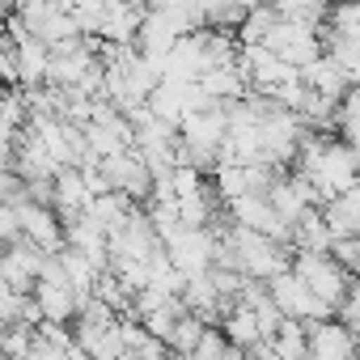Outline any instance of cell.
I'll return each instance as SVG.
<instances>
[{
	"mask_svg": "<svg viewBox=\"0 0 360 360\" xmlns=\"http://www.w3.org/2000/svg\"><path fill=\"white\" fill-rule=\"evenodd\" d=\"M229 339H225V330H204V339H200V347L191 352V360H229Z\"/></svg>",
	"mask_w": 360,
	"mask_h": 360,
	"instance_id": "cell-11",
	"label": "cell"
},
{
	"mask_svg": "<svg viewBox=\"0 0 360 360\" xmlns=\"http://www.w3.org/2000/svg\"><path fill=\"white\" fill-rule=\"evenodd\" d=\"M356 360H360V335H356Z\"/></svg>",
	"mask_w": 360,
	"mask_h": 360,
	"instance_id": "cell-13",
	"label": "cell"
},
{
	"mask_svg": "<svg viewBox=\"0 0 360 360\" xmlns=\"http://www.w3.org/2000/svg\"><path fill=\"white\" fill-rule=\"evenodd\" d=\"M225 339H229V347H238V352H255V347H263L267 339H263V330H259V318H255V309H246V305H238L229 318H225Z\"/></svg>",
	"mask_w": 360,
	"mask_h": 360,
	"instance_id": "cell-8",
	"label": "cell"
},
{
	"mask_svg": "<svg viewBox=\"0 0 360 360\" xmlns=\"http://www.w3.org/2000/svg\"><path fill=\"white\" fill-rule=\"evenodd\" d=\"M301 85H305L309 94L326 98V102H339V98H347V94H352L347 72H343L330 56H322V60H314L309 68H301Z\"/></svg>",
	"mask_w": 360,
	"mask_h": 360,
	"instance_id": "cell-6",
	"label": "cell"
},
{
	"mask_svg": "<svg viewBox=\"0 0 360 360\" xmlns=\"http://www.w3.org/2000/svg\"><path fill=\"white\" fill-rule=\"evenodd\" d=\"M102 178H106V187L115 195H127L131 204L136 200H153V174H148V165L140 161L136 148H127L119 157H106L102 161Z\"/></svg>",
	"mask_w": 360,
	"mask_h": 360,
	"instance_id": "cell-3",
	"label": "cell"
},
{
	"mask_svg": "<svg viewBox=\"0 0 360 360\" xmlns=\"http://www.w3.org/2000/svg\"><path fill=\"white\" fill-rule=\"evenodd\" d=\"M34 339H39L34 326H5V330H0V356H9V360H30Z\"/></svg>",
	"mask_w": 360,
	"mask_h": 360,
	"instance_id": "cell-10",
	"label": "cell"
},
{
	"mask_svg": "<svg viewBox=\"0 0 360 360\" xmlns=\"http://www.w3.org/2000/svg\"><path fill=\"white\" fill-rule=\"evenodd\" d=\"M204 330H208V326H204L200 318H191V314H183V318H178V322H174V330H169V339H165V347H169L174 356H187V360H191V352L200 347V339H204Z\"/></svg>",
	"mask_w": 360,
	"mask_h": 360,
	"instance_id": "cell-9",
	"label": "cell"
},
{
	"mask_svg": "<svg viewBox=\"0 0 360 360\" xmlns=\"http://www.w3.org/2000/svg\"><path fill=\"white\" fill-rule=\"evenodd\" d=\"M85 208H89V191H85L81 169H60L56 174V217H60V225L81 217Z\"/></svg>",
	"mask_w": 360,
	"mask_h": 360,
	"instance_id": "cell-7",
	"label": "cell"
},
{
	"mask_svg": "<svg viewBox=\"0 0 360 360\" xmlns=\"http://www.w3.org/2000/svg\"><path fill=\"white\" fill-rule=\"evenodd\" d=\"M22 242V221H18V208L13 204H0V250H9Z\"/></svg>",
	"mask_w": 360,
	"mask_h": 360,
	"instance_id": "cell-12",
	"label": "cell"
},
{
	"mask_svg": "<svg viewBox=\"0 0 360 360\" xmlns=\"http://www.w3.org/2000/svg\"><path fill=\"white\" fill-rule=\"evenodd\" d=\"M267 292H271V301H276V309L284 314V318H292V322H305V326H314V322H330L335 314L292 276V271H284V276H276V280H267Z\"/></svg>",
	"mask_w": 360,
	"mask_h": 360,
	"instance_id": "cell-2",
	"label": "cell"
},
{
	"mask_svg": "<svg viewBox=\"0 0 360 360\" xmlns=\"http://www.w3.org/2000/svg\"><path fill=\"white\" fill-rule=\"evenodd\" d=\"M292 276L335 314L347 297H352V288H356V280L330 259V255H309V250H297L292 255Z\"/></svg>",
	"mask_w": 360,
	"mask_h": 360,
	"instance_id": "cell-1",
	"label": "cell"
},
{
	"mask_svg": "<svg viewBox=\"0 0 360 360\" xmlns=\"http://www.w3.org/2000/svg\"><path fill=\"white\" fill-rule=\"evenodd\" d=\"M0 360H9V356H0Z\"/></svg>",
	"mask_w": 360,
	"mask_h": 360,
	"instance_id": "cell-14",
	"label": "cell"
},
{
	"mask_svg": "<svg viewBox=\"0 0 360 360\" xmlns=\"http://www.w3.org/2000/svg\"><path fill=\"white\" fill-rule=\"evenodd\" d=\"M43 250H34L30 242H18L9 250H0V284L13 292H34L39 271H43Z\"/></svg>",
	"mask_w": 360,
	"mask_h": 360,
	"instance_id": "cell-5",
	"label": "cell"
},
{
	"mask_svg": "<svg viewBox=\"0 0 360 360\" xmlns=\"http://www.w3.org/2000/svg\"><path fill=\"white\" fill-rule=\"evenodd\" d=\"M13 208H18V221H22V242H30V246L43 250V255H60V250H64V225H60L56 208L26 204V195H22Z\"/></svg>",
	"mask_w": 360,
	"mask_h": 360,
	"instance_id": "cell-4",
	"label": "cell"
}]
</instances>
